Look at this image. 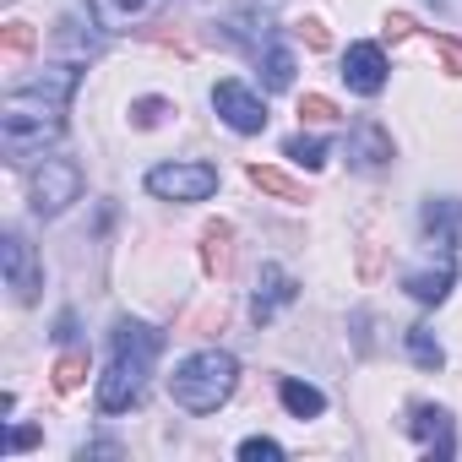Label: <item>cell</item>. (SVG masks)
<instances>
[{
    "instance_id": "1",
    "label": "cell",
    "mask_w": 462,
    "mask_h": 462,
    "mask_svg": "<svg viewBox=\"0 0 462 462\" xmlns=\"http://www.w3.org/2000/svg\"><path fill=\"white\" fill-rule=\"evenodd\" d=\"M77 77L82 71L71 60H55V66H44L39 82L6 93V104H0V147H6L12 163H33V158H44V147L60 142Z\"/></svg>"
},
{
    "instance_id": "2",
    "label": "cell",
    "mask_w": 462,
    "mask_h": 462,
    "mask_svg": "<svg viewBox=\"0 0 462 462\" xmlns=\"http://www.w3.org/2000/svg\"><path fill=\"white\" fill-rule=\"evenodd\" d=\"M158 348H163V337H158L147 321H131V316H125V321L115 327V337H109V370H104V381H98V408H104V413H125V408L142 402Z\"/></svg>"
},
{
    "instance_id": "3",
    "label": "cell",
    "mask_w": 462,
    "mask_h": 462,
    "mask_svg": "<svg viewBox=\"0 0 462 462\" xmlns=\"http://www.w3.org/2000/svg\"><path fill=\"white\" fill-rule=\"evenodd\" d=\"M235 386H240V365H235V354H223V348H201V354H190L169 375V397L185 413H217L228 397H235Z\"/></svg>"
},
{
    "instance_id": "4",
    "label": "cell",
    "mask_w": 462,
    "mask_h": 462,
    "mask_svg": "<svg viewBox=\"0 0 462 462\" xmlns=\"http://www.w3.org/2000/svg\"><path fill=\"white\" fill-rule=\"evenodd\" d=\"M147 190L158 201H207L217 190V169L212 163H158L147 174Z\"/></svg>"
},
{
    "instance_id": "5",
    "label": "cell",
    "mask_w": 462,
    "mask_h": 462,
    "mask_svg": "<svg viewBox=\"0 0 462 462\" xmlns=\"http://www.w3.org/2000/svg\"><path fill=\"white\" fill-rule=\"evenodd\" d=\"M77 196H82V169L71 158H44V169L33 174V212L60 217Z\"/></svg>"
},
{
    "instance_id": "6",
    "label": "cell",
    "mask_w": 462,
    "mask_h": 462,
    "mask_svg": "<svg viewBox=\"0 0 462 462\" xmlns=\"http://www.w3.org/2000/svg\"><path fill=\"white\" fill-rule=\"evenodd\" d=\"M0 267H6V289L17 294V305H33L39 300V289H44V267H39V256H33V245L17 235L0 240Z\"/></svg>"
},
{
    "instance_id": "7",
    "label": "cell",
    "mask_w": 462,
    "mask_h": 462,
    "mask_svg": "<svg viewBox=\"0 0 462 462\" xmlns=\"http://www.w3.org/2000/svg\"><path fill=\"white\" fill-rule=\"evenodd\" d=\"M212 109L223 115L228 131H240V136L267 131V104H262L245 82H217V88H212Z\"/></svg>"
},
{
    "instance_id": "8",
    "label": "cell",
    "mask_w": 462,
    "mask_h": 462,
    "mask_svg": "<svg viewBox=\"0 0 462 462\" xmlns=\"http://www.w3.org/2000/svg\"><path fill=\"white\" fill-rule=\"evenodd\" d=\"M419 223H424V240H430L440 256H451V251L462 245V201H457V196H430L424 212H419Z\"/></svg>"
},
{
    "instance_id": "9",
    "label": "cell",
    "mask_w": 462,
    "mask_h": 462,
    "mask_svg": "<svg viewBox=\"0 0 462 462\" xmlns=\"http://www.w3.org/2000/svg\"><path fill=\"white\" fill-rule=\"evenodd\" d=\"M343 82H348L354 93L375 98V93L386 88V55H381V44H348V55H343Z\"/></svg>"
},
{
    "instance_id": "10",
    "label": "cell",
    "mask_w": 462,
    "mask_h": 462,
    "mask_svg": "<svg viewBox=\"0 0 462 462\" xmlns=\"http://www.w3.org/2000/svg\"><path fill=\"white\" fill-rule=\"evenodd\" d=\"M88 17L104 33H131V28L158 17V0H88Z\"/></svg>"
},
{
    "instance_id": "11",
    "label": "cell",
    "mask_w": 462,
    "mask_h": 462,
    "mask_svg": "<svg viewBox=\"0 0 462 462\" xmlns=\"http://www.w3.org/2000/svg\"><path fill=\"white\" fill-rule=\"evenodd\" d=\"M223 39H235L240 50L262 55L273 44V12L267 6H235V12L223 17Z\"/></svg>"
},
{
    "instance_id": "12",
    "label": "cell",
    "mask_w": 462,
    "mask_h": 462,
    "mask_svg": "<svg viewBox=\"0 0 462 462\" xmlns=\"http://www.w3.org/2000/svg\"><path fill=\"white\" fill-rule=\"evenodd\" d=\"M294 294H300V289H294V278H289L283 267H273V262H267V267L256 273V300H251V316H256V327H267V321H273L283 305H294Z\"/></svg>"
},
{
    "instance_id": "13",
    "label": "cell",
    "mask_w": 462,
    "mask_h": 462,
    "mask_svg": "<svg viewBox=\"0 0 462 462\" xmlns=\"http://www.w3.org/2000/svg\"><path fill=\"white\" fill-rule=\"evenodd\" d=\"M408 430L419 435V446H424V451H435V457H457V430H451V413H446V408L419 402V408H413V419H408Z\"/></svg>"
},
{
    "instance_id": "14",
    "label": "cell",
    "mask_w": 462,
    "mask_h": 462,
    "mask_svg": "<svg viewBox=\"0 0 462 462\" xmlns=\"http://www.w3.org/2000/svg\"><path fill=\"white\" fill-rule=\"evenodd\" d=\"M348 163H354L359 174L386 169V163H392V136H386L375 120H359V125H354V136H348Z\"/></svg>"
},
{
    "instance_id": "15",
    "label": "cell",
    "mask_w": 462,
    "mask_h": 462,
    "mask_svg": "<svg viewBox=\"0 0 462 462\" xmlns=\"http://www.w3.org/2000/svg\"><path fill=\"white\" fill-rule=\"evenodd\" d=\"M201 267H207V278H228V267H235V228L228 223L201 228Z\"/></svg>"
},
{
    "instance_id": "16",
    "label": "cell",
    "mask_w": 462,
    "mask_h": 462,
    "mask_svg": "<svg viewBox=\"0 0 462 462\" xmlns=\"http://www.w3.org/2000/svg\"><path fill=\"white\" fill-rule=\"evenodd\" d=\"M278 397H283V408H289L294 419H321V413H327V397H321L310 381H294V375H289V381L278 386Z\"/></svg>"
},
{
    "instance_id": "17",
    "label": "cell",
    "mask_w": 462,
    "mask_h": 462,
    "mask_svg": "<svg viewBox=\"0 0 462 462\" xmlns=\"http://www.w3.org/2000/svg\"><path fill=\"white\" fill-rule=\"evenodd\" d=\"M256 60H262V82H267V93H283V88H294V55H289L278 39H273V44H267Z\"/></svg>"
},
{
    "instance_id": "18",
    "label": "cell",
    "mask_w": 462,
    "mask_h": 462,
    "mask_svg": "<svg viewBox=\"0 0 462 462\" xmlns=\"http://www.w3.org/2000/svg\"><path fill=\"white\" fill-rule=\"evenodd\" d=\"M245 174H251V185H256V190H267V196H278V201H310V196H305V185H294V180H289L283 169H267V163H251Z\"/></svg>"
},
{
    "instance_id": "19",
    "label": "cell",
    "mask_w": 462,
    "mask_h": 462,
    "mask_svg": "<svg viewBox=\"0 0 462 462\" xmlns=\"http://www.w3.org/2000/svg\"><path fill=\"white\" fill-rule=\"evenodd\" d=\"M451 283H457V273H451V262H446V267H435V273H413V278H408V294H413L419 305H440V300L451 294Z\"/></svg>"
},
{
    "instance_id": "20",
    "label": "cell",
    "mask_w": 462,
    "mask_h": 462,
    "mask_svg": "<svg viewBox=\"0 0 462 462\" xmlns=\"http://www.w3.org/2000/svg\"><path fill=\"white\" fill-rule=\"evenodd\" d=\"M408 354H413L419 370H440V365H446V348H440L424 327H408Z\"/></svg>"
},
{
    "instance_id": "21",
    "label": "cell",
    "mask_w": 462,
    "mask_h": 462,
    "mask_svg": "<svg viewBox=\"0 0 462 462\" xmlns=\"http://www.w3.org/2000/svg\"><path fill=\"white\" fill-rule=\"evenodd\" d=\"M88 381V354H60L55 359V392H77Z\"/></svg>"
},
{
    "instance_id": "22",
    "label": "cell",
    "mask_w": 462,
    "mask_h": 462,
    "mask_svg": "<svg viewBox=\"0 0 462 462\" xmlns=\"http://www.w3.org/2000/svg\"><path fill=\"white\" fill-rule=\"evenodd\" d=\"M33 44H39V33H33L28 23H6V28H0V50H6L12 60H23V55H33Z\"/></svg>"
},
{
    "instance_id": "23",
    "label": "cell",
    "mask_w": 462,
    "mask_h": 462,
    "mask_svg": "<svg viewBox=\"0 0 462 462\" xmlns=\"http://www.w3.org/2000/svg\"><path fill=\"white\" fill-rule=\"evenodd\" d=\"M300 120H310V125H332V120H343V115H337V104H332V98L305 93V98H300Z\"/></svg>"
},
{
    "instance_id": "24",
    "label": "cell",
    "mask_w": 462,
    "mask_h": 462,
    "mask_svg": "<svg viewBox=\"0 0 462 462\" xmlns=\"http://www.w3.org/2000/svg\"><path fill=\"white\" fill-rule=\"evenodd\" d=\"M289 158L305 163V169H321V163H327V142H321V136H294V142H289Z\"/></svg>"
},
{
    "instance_id": "25",
    "label": "cell",
    "mask_w": 462,
    "mask_h": 462,
    "mask_svg": "<svg viewBox=\"0 0 462 462\" xmlns=\"http://www.w3.org/2000/svg\"><path fill=\"white\" fill-rule=\"evenodd\" d=\"M240 457H245V462H278V457H283V446H278V440H267V435H251V440L240 446Z\"/></svg>"
},
{
    "instance_id": "26",
    "label": "cell",
    "mask_w": 462,
    "mask_h": 462,
    "mask_svg": "<svg viewBox=\"0 0 462 462\" xmlns=\"http://www.w3.org/2000/svg\"><path fill=\"white\" fill-rule=\"evenodd\" d=\"M163 115H169L163 98H136V104H131V120H136V125H158Z\"/></svg>"
},
{
    "instance_id": "27",
    "label": "cell",
    "mask_w": 462,
    "mask_h": 462,
    "mask_svg": "<svg viewBox=\"0 0 462 462\" xmlns=\"http://www.w3.org/2000/svg\"><path fill=\"white\" fill-rule=\"evenodd\" d=\"M435 55H440V66H446V77H462V44L457 39H435Z\"/></svg>"
},
{
    "instance_id": "28",
    "label": "cell",
    "mask_w": 462,
    "mask_h": 462,
    "mask_svg": "<svg viewBox=\"0 0 462 462\" xmlns=\"http://www.w3.org/2000/svg\"><path fill=\"white\" fill-rule=\"evenodd\" d=\"M300 39H305L310 50H327V44H332V33H327V23H316V17H305V23H300Z\"/></svg>"
},
{
    "instance_id": "29",
    "label": "cell",
    "mask_w": 462,
    "mask_h": 462,
    "mask_svg": "<svg viewBox=\"0 0 462 462\" xmlns=\"http://www.w3.org/2000/svg\"><path fill=\"white\" fill-rule=\"evenodd\" d=\"M359 273H365V278L381 273V245H375V240H365V251H359Z\"/></svg>"
},
{
    "instance_id": "30",
    "label": "cell",
    "mask_w": 462,
    "mask_h": 462,
    "mask_svg": "<svg viewBox=\"0 0 462 462\" xmlns=\"http://www.w3.org/2000/svg\"><path fill=\"white\" fill-rule=\"evenodd\" d=\"M28 446H39V430L33 424H17L12 430V451H28Z\"/></svg>"
},
{
    "instance_id": "31",
    "label": "cell",
    "mask_w": 462,
    "mask_h": 462,
    "mask_svg": "<svg viewBox=\"0 0 462 462\" xmlns=\"http://www.w3.org/2000/svg\"><path fill=\"white\" fill-rule=\"evenodd\" d=\"M386 33H392V39H408V33H413V17L392 12V17H386Z\"/></svg>"
},
{
    "instance_id": "32",
    "label": "cell",
    "mask_w": 462,
    "mask_h": 462,
    "mask_svg": "<svg viewBox=\"0 0 462 462\" xmlns=\"http://www.w3.org/2000/svg\"><path fill=\"white\" fill-rule=\"evenodd\" d=\"M82 457H120V446L115 440H93V446H82Z\"/></svg>"
},
{
    "instance_id": "33",
    "label": "cell",
    "mask_w": 462,
    "mask_h": 462,
    "mask_svg": "<svg viewBox=\"0 0 462 462\" xmlns=\"http://www.w3.org/2000/svg\"><path fill=\"white\" fill-rule=\"evenodd\" d=\"M424 6L440 12V17H457V12H462V0H424Z\"/></svg>"
}]
</instances>
